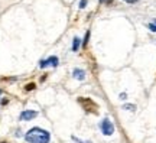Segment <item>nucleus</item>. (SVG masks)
Wrapping results in <instances>:
<instances>
[{"label": "nucleus", "mask_w": 156, "mask_h": 143, "mask_svg": "<svg viewBox=\"0 0 156 143\" xmlns=\"http://www.w3.org/2000/svg\"><path fill=\"white\" fill-rule=\"evenodd\" d=\"M58 64H59L58 56L52 55V56H49V58H46V59L41 61V62H39V66H41V68H46V66H54V68H56Z\"/></svg>", "instance_id": "nucleus-4"}, {"label": "nucleus", "mask_w": 156, "mask_h": 143, "mask_svg": "<svg viewBox=\"0 0 156 143\" xmlns=\"http://www.w3.org/2000/svg\"><path fill=\"white\" fill-rule=\"evenodd\" d=\"M2 93H3V91H2V90H0V97H2Z\"/></svg>", "instance_id": "nucleus-16"}, {"label": "nucleus", "mask_w": 156, "mask_h": 143, "mask_svg": "<svg viewBox=\"0 0 156 143\" xmlns=\"http://www.w3.org/2000/svg\"><path fill=\"white\" fill-rule=\"evenodd\" d=\"M73 140L77 143H91L90 140H83V139H78V138H75V136H73Z\"/></svg>", "instance_id": "nucleus-11"}, {"label": "nucleus", "mask_w": 156, "mask_h": 143, "mask_svg": "<svg viewBox=\"0 0 156 143\" xmlns=\"http://www.w3.org/2000/svg\"><path fill=\"white\" fill-rule=\"evenodd\" d=\"M123 109H124V110L134 111V110H136V105H134V104H124V105H123Z\"/></svg>", "instance_id": "nucleus-8"}, {"label": "nucleus", "mask_w": 156, "mask_h": 143, "mask_svg": "<svg viewBox=\"0 0 156 143\" xmlns=\"http://www.w3.org/2000/svg\"><path fill=\"white\" fill-rule=\"evenodd\" d=\"M88 39H90V30H87V33H85V38H84V41H83V46H87V44H88Z\"/></svg>", "instance_id": "nucleus-10"}, {"label": "nucleus", "mask_w": 156, "mask_h": 143, "mask_svg": "<svg viewBox=\"0 0 156 143\" xmlns=\"http://www.w3.org/2000/svg\"><path fill=\"white\" fill-rule=\"evenodd\" d=\"M126 98H127V94H126V93L120 94V100H126Z\"/></svg>", "instance_id": "nucleus-14"}, {"label": "nucleus", "mask_w": 156, "mask_h": 143, "mask_svg": "<svg viewBox=\"0 0 156 143\" xmlns=\"http://www.w3.org/2000/svg\"><path fill=\"white\" fill-rule=\"evenodd\" d=\"M25 140L28 143H49L51 133L41 127H32L25 134Z\"/></svg>", "instance_id": "nucleus-1"}, {"label": "nucleus", "mask_w": 156, "mask_h": 143, "mask_svg": "<svg viewBox=\"0 0 156 143\" xmlns=\"http://www.w3.org/2000/svg\"><path fill=\"white\" fill-rule=\"evenodd\" d=\"M147 28H149V30H152V32H156V20H153L152 23H149Z\"/></svg>", "instance_id": "nucleus-9"}, {"label": "nucleus", "mask_w": 156, "mask_h": 143, "mask_svg": "<svg viewBox=\"0 0 156 143\" xmlns=\"http://www.w3.org/2000/svg\"><path fill=\"white\" fill-rule=\"evenodd\" d=\"M80 46H81V39L78 38V36H75V38L73 39V51L77 52V51L80 49Z\"/></svg>", "instance_id": "nucleus-7"}, {"label": "nucleus", "mask_w": 156, "mask_h": 143, "mask_svg": "<svg viewBox=\"0 0 156 143\" xmlns=\"http://www.w3.org/2000/svg\"><path fill=\"white\" fill-rule=\"evenodd\" d=\"M87 6V0H80V9H84Z\"/></svg>", "instance_id": "nucleus-13"}, {"label": "nucleus", "mask_w": 156, "mask_h": 143, "mask_svg": "<svg viewBox=\"0 0 156 143\" xmlns=\"http://www.w3.org/2000/svg\"><path fill=\"white\" fill-rule=\"evenodd\" d=\"M36 116H38V111H35V110H23L22 113H20V116H19V120L29 121V120H32V119H35Z\"/></svg>", "instance_id": "nucleus-5"}, {"label": "nucleus", "mask_w": 156, "mask_h": 143, "mask_svg": "<svg viewBox=\"0 0 156 143\" xmlns=\"http://www.w3.org/2000/svg\"><path fill=\"white\" fill-rule=\"evenodd\" d=\"M126 3H130V5H133V3H137L139 0H124Z\"/></svg>", "instance_id": "nucleus-15"}, {"label": "nucleus", "mask_w": 156, "mask_h": 143, "mask_svg": "<svg viewBox=\"0 0 156 143\" xmlns=\"http://www.w3.org/2000/svg\"><path fill=\"white\" fill-rule=\"evenodd\" d=\"M78 103L83 105V109L87 111V113H94V114L98 113V111H97L98 110V105L95 104L93 100L85 98V97H80V98H78Z\"/></svg>", "instance_id": "nucleus-2"}, {"label": "nucleus", "mask_w": 156, "mask_h": 143, "mask_svg": "<svg viewBox=\"0 0 156 143\" xmlns=\"http://www.w3.org/2000/svg\"><path fill=\"white\" fill-rule=\"evenodd\" d=\"M73 77L75 78V80H78V81H84V80H85V71L81 70V68H74Z\"/></svg>", "instance_id": "nucleus-6"}, {"label": "nucleus", "mask_w": 156, "mask_h": 143, "mask_svg": "<svg viewBox=\"0 0 156 143\" xmlns=\"http://www.w3.org/2000/svg\"><path fill=\"white\" fill-rule=\"evenodd\" d=\"M100 2H104V0H100Z\"/></svg>", "instance_id": "nucleus-17"}, {"label": "nucleus", "mask_w": 156, "mask_h": 143, "mask_svg": "<svg viewBox=\"0 0 156 143\" xmlns=\"http://www.w3.org/2000/svg\"><path fill=\"white\" fill-rule=\"evenodd\" d=\"M35 87H36V85H35L34 83H29L28 85L25 87V90H26V91H30V90H35Z\"/></svg>", "instance_id": "nucleus-12"}, {"label": "nucleus", "mask_w": 156, "mask_h": 143, "mask_svg": "<svg viewBox=\"0 0 156 143\" xmlns=\"http://www.w3.org/2000/svg\"><path fill=\"white\" fill-rule=\"evenodd\" d=\"M100 130L104 136H112L113 133H114V124L112 123L110 119L106 117V119H103L100 121Z\"/></svg>", "instance_id": "nucleus-3"}, {"label": "nucleus", "mask_w": 156, "mask_h": 143, "mask_svg": "<svg viewBox=\"0 0 156 143\" xmlns=\"http://www.w3.org/2000/svg\"><path fill=\"white\" fill-rule=\"evenodd\" d=\"M2 143H6V142H2Z\"/></svg>", "instance_id": "nucleus-18"}]
</instances>
